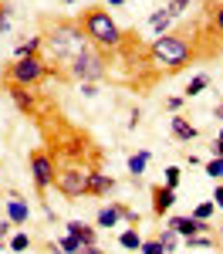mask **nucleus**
<instances>
[{
  "instance_id": "obj_1",
  "label": "nucleus",
  "mask_w": 223,
  "mask_h": 254,
  "mask_svg": "<svg viewBox=\"0 0 223 254\" xmlns=\"http://www.w3.org/2000/svg\"><path fill=\"white\" fill-rule=\"evenodd\" d=\"M41 44H47V51H51V58L58 61V64H68V61L78 55L81 48H88V38H85V31H81L78 17H44L41 20Z\"/></svg>"
},
{
  "instance_id": "obj_2",
  "label": "nucleus",
  "mask_w": 223,
  "mask_h": 254,
  "mask_svg": "<svg viewBox=\"0 0 223 254\" xmlns=\"http://www.w3.org/2000/svg\"><path fill=\"white\" fill-rule=\"evenodd\" d=\"M78 24H81V31H85V38H88V44H95V48L108 51V55H112V51L122 44V38H125V31L115 24V17H112L101 3L85 7V10L78 14Z\"/></svg>"
},
{
  "instance_id": "obj_3",
  "label": "nucleus",
  "mask_w": 223,
  "mask_h": 254,
  "mask_svg": "<svg viewBox=\"0 0 223 254\" xmlns=\"http://www.w3.org/2000/svg\"><path fill=\"white\" fill-rule=\"evenodd\" d=\"M47 75H58V78H68L58 64H47L41 55H27V58H14L3 71V85H24V88H34L38 81H44Z\"/></svg>"
},
{
  "instance_id": "obj_4",
  "label": "nucleus",
  "mask_w": 223,
  "mask_h": 254,
  "mask_svg": "<svg viewBox=\"0 0 223 254\" xmlns=\"http://www.w3.org/2000/svg\"><path fill=\"white\" fill-rule=\"evenodd\" d=\"M108 64H112V55L95 48V44H88L68 61V78L81 81V85H95V81L108 78Z\"/></svg>"
},
{
  "instance_id": "obj_5",
  "label": "nucleus",
  "mask_w": 223,
  "mask_h": 254,
  "mask_svg": "<svg viewBox=\"0 0 223 254\" xmlns=\"http://www.w3.org/2000/svg\"><path fill=\"white\" fill-rule=\"evenodd\" d=\"M88 166H78V163H58L54 166V190L68 200H81L88 196Z\"/></svg>"
},
{
  "instance_id": "obj_6",
  "label": "nucleus",
  "mask_w": 223,
  "mask_h": 254,
  "mask_svg": "<svg viewBox=\"0 0 223 254\" xmlns=\"http://www.w3.org/2000/svg\"><path fill=\"white\" fill-rule=\"evenodd\" d=\"M27 166H31V180H34L38 196H44L47 187H54V159H51V153L47 149H31Z\"/></svg>"
},
{
  "instance_id": "obj_7",
  "label": "nucleus",
  "mask_w": 223,
  "mask_h": 254,
  "mask_svg": "<svg viewBox=\"0 0 223 254\" xmlns=\"http://www.w3.org/2000/svg\"><path fill=\"white\" fill-rule=\"evenodd\" d=\"M169 227H173L179 237H196V234H206V231H210V224H206V220H196L193 214L189 217H173Z\"/></svg>"
},
{
  "instance_id": "obj_8",
  "label": "nucleus",
  "mask_w": 223,
  "mask_h": 254,
  "mask_svg": "<svg viewBox=\"0 0 223 254\" xmlns=\"http://www.w3.org/2000/svg\"><path fill=\"white\" fill-rule=\"evenodd\" d=\"M149 193H152V214H156V217H162V214L173 210V203H176V190H169V187L156 183Z\"/></svg>"
},
{
  "instance_id": "obj_9",
  "label": "nucleus",
  "mask_w": 223,
  "mask_h": 254,
  "mask_svg": "<svg viewBox=\"0 0 223 254\" xmlns=\"http://www.w3.org/2000/svg\"><path fill=\"white\" fill-rule=\"evenodd\" d=\"M7 92H10V98H14V102H17L20 112L38 116V98H34V92H31V88H24V85H7Z\"/></svg>"
},
{
  "instance_id": "obj_10",
  "label": "nucleus",
  "mask_w": 223,
  "mask_h": 254,
  "mask_svg": "<svg viewBox=\"0 0 223 254\" xmlns=\"http://www.w3.org/2000/svg\"><path fill=\"white\" fill-rule=\"evenodd\" d=\"M112 190H115V180L108 173H101V170L88 173V196H108Z\"/></svg>"
},
{
  "instance_id": "obj_11",
  "label": "nucleus",
  "mask_w": 223,
  "mask_h": 254,
  "mask_svg": "<svg viewBox=\"0 0 223 254\" xmlns=\"http://www.w3.org/2000/svg\"><path fill=\"white\" fill-rule=\"evenodd\" d=\"M68 234L75 237L81 248H95L98 244V231L88 227V224H81V220H68Z\"/></svg>"
},
{
  "instance_id": "obj_12",
  "label": "nucleus",
  "mask_w": 223,
  "mask_h": 254,
  "mask_svg": "<svg viewBox=\"0 0 223 254\" xmlns=\"http://www.w3.org/2000/svg\"><path fill=\"white\" fill-rule=\"evenodd\" d=\"M7 220H10L14 227H24V224L31 220V207H27L24 200H17V196L7 200Z\"/></svg>"
},
{
  "instance_id": "obj_13",
  "label": "nucleus",
  "mask_w": 223,
  "mask_h": 254,
  "mask_svg": "<svg viewBox=\"0 0 223 254\" xmlns=\"http://www.w3.org/2000/svg\"><path fill=\"white\" fill-rule=\"evenodd\" d=\"M173 136L179 139V142H193L200 132H196V126H193L186 116H173Z\"/></svg>"
},
{
  "instance_id": "obj_14",
  "label": "nucleus",
  "mask_w": 223,
  "mask_h": 254,
  "mask_svg": "<svg viewBox=\"0 0 223 254\" xmlns=\"http://www.w3.org/2000/svg\"><path fill=\"white\" fill-rule=\"evenodd\" d=\"M122 217H119V203H112V207H101L98 210V217H95V224L98 227H115Z\"/></svg>"
},
{
  "instance_id": "obj_15",
  "label": "nucleus",
  "mask_w": 223,
  "mask_h": 254,
  "mask_svg": "<svg viewBox=\"0 0 223 254\" xmlns=\"http://www.w3.org/2000/svg\"><path fill=\"white\" fill-rule=\"evenodd\" d=\"M119 244L125 248V251H139V248H142L139 227H129V231H122V234H119Z\"/></svg>"
},
{
  "instance_id": "obj_16",
  "label": "nucleus",
  "mask_w": 223,
  "mask_h": 254,
  "mask_svg": "<svg viewBox=\"0 0 223 254\" xmlns=\"http://www.w3.org/2000/svg\"><path fill=\"white\" fill-rule=\"evenodd\" d=\"M145 163H149V153H145V149L135 153V156H129V173H132V180H139V176L145 173Z\"/></svg>"
},
{
  "instance_id": "obj_17",
  "label": "nucleus",
  "mask_w": 223,
  "mask_h": 254,
  "mask_svg": "<svg viewBox=\"0 0 223 254\" xmlns=\"http://www.w3.org/2000/svg\"><path fill=\"white\" fill-rule=\"evenodd\" d=\"M149 24H152V31H156V34H166V31H169V24H173V17H169V14H166V7H162V10H156V14L149 17Z\"/></svg>"
},
{
  "instance_id": "obj_18",
  "label": "nucleus",
  "mask_w": 223,
  "mask_h": 254,
  "mask_svg": "<svg viewBox=\"0 0 223 254\" xmlns=\"http://www.w3.org/2000/svg\"><path fill=\"white\" fill-rule=\"evenodd\" d=\"M210 85V75H193L189 78V85H186V92H182V98H193V95H200L203 88Z\"/></svg>"
},
{
  "instance_id": "obj_19",
  "label": "nucleus",
  "mask_w": 223,
  "mask_h": 254,
  "mask_svg": "<svg viewBox=\"0 0 223 254\" xmlns=\"http://www.w3.org/2000/svg\"><path fill=\"white\" fill-rule=\"evenodd\" d=\"M176 241H179V234H176L173 227H162V231H159V244L166 248V254L176 251Z\"/></svg>"
},
{
  "instance_id": "obj_20",
  "label": "nucleus",
  "mask_w": 223,
  "mask_h": 254,
  "mask_svg": "<svg viewBox=\"0 0 223 254\" xmlns=\"http://www.w3.org/2000/svg\"><path fill=\"white\" fill-rule=\"evenodd\" d=\"M38 51H41V34H38V38H31V41H20V44H17V58L38 55Z\"/></svg>"
},
{
  "instance_id": "obj_21",
  "label": "nucleus",
  "mask_w": 223,
  "mask_h": 254,
  "mask_svg": "<svg viewBox=\"0 0 223 254\" xmlns=\"http://www.w3.org/2000/svg\"><path fill=\"white\" fill-rule=\"evenodd\" d=\"M213 214H217V203H213V200H206V203H200V207L193 210V217H196V220H206V224H210Z\"/></svg>"
},
{
  "instance_id": "obj_22",
  "label": "nucleus",
  "mask_w": 223,
  "mask_h": 254,
  "mask_svg": "<svg viewBox=\"0 0 223 254\" xmlns=\"http://www.w3.org/2000/svg\"><path fill=\"white\" fill-rule=\"evenodd\" d=\"M58 251H61V254H78V251H81V244H78V241H75L71 234H64V237L58 241Z\"/></svg>"
},
{
  "instance_id": "obj_23",
  "label": "nucleus",
  "mask_w": 223,
  "mask_h": 254,
  "mask_svg": "<svg viewBox=\"0 0 223 254\" xmlns=\"http://www.w3.org/2000/svg\"><path fill=\"white\" fill-rule=\"evenodd\" d=\"M189 3H193V0H169V3H166V14H169V17H179L182 10H189Z\"/></svg>"
},
{
  "instance_id": "obj_24",
  "label": "nucleus",
  "mask_w": 223,
  "mask_h": 254,
  "mask_svg": "<svg viewBox=\"0 0 223 254\" xmlns=\"http://www.w3.org/2000/svg\"><path fill=\"white\" fill-rule=\"evenodd\" d=\"M203 170H206V176H210V180H223V159H210Z\"/></svg>"
},
{
  "instance_id": "obj_25",
  "label": "nucleus",
  "mask_w": 223,
  "mask_h": 254,
  "mask_svg": "<svg viewBox=\"0 0 223 254\" xmlns=\"http://www.w3.org/2000/svg\"><path fill=\"white\" fill-rule=\"evenodd\" d=\"M27 248H31V237H27V234H14V237H10V251H14V254L27 251Z\"/></svg>"
},
{
  "instance_id": "obj_26",
  "label": "nucleus",
  "mask_w": 223,
  "mask_h": 254,
  "mask_svg": "<svg viewBox=\"0 0 223 254\" xmlns=\"http://www.w3.org/2000/svg\"><path fill=\"white\" fill-rule=\"evenodd\" d=\"M179 176H182V170H179V166H169V170H166V183H162V187L176 190V187H179Z\"/></svg>"
},
{
  "instance_id": "obj_27",
  "label": "nucleus",
  "mask_w": 223,
  "mask_h": 254,
  "mask_svg": "<svg viewBox=\"0 0 223 254\" xmlns=\"http://www.w3.org/2000/svg\"><path fill=\"white\" fill-rule=\"evenodd\" d=\"M142 254H166V248L159 244V237H152V241H142Z\"/></svg>"
},
{
  "instance_id": "obj_28",
  "label": "nucleus",
  "mask_w": 223,
  "mask_h": 254,
  "mask_svg": "<svg viewBox=\"0 0 223 254\" xmlns=\"http://www.w3.org/2000/svg\"><path fill=\"white\" fill-rule=\"evenodd\" d=\"M217 241L213 237H203V234H196V237H186V248H213Z\"/></svg>"
},
{
  "instance_id": "obj_29",
  "label": "nucleus",
  "mask_w": 223,
  "mask_h": 254,
  "mask_svg": "<svg viewBox=\"0 0 223 254\" xmlns=\"http://www.w3.org/2000/svg\"><path fill=\"white\" fill-rule=\"evenodd\" d=\"M119 217H122V220H129L132 227H139V214H135L132 207H125V203H119Z\"/></svg>"
},
{
  "instance_id": "obj_30",
  "label": "nucleus",
  "mask_w": 223,
  "mask_h": 254,
  "mask_svg": "<svg viewBox=\"0 0 223 254\" xmlns=\"http://www.w3.org/2000/svg\"><path fill=\"white\" fill-rule=\"evenodd\" d=\"M7 27H10V7H7V3L0 0V34H3Z\"/></svg>"
},
{
  "instance_id": "obj_31",
  "label": "nucleus",
  "mask_w": 223,
  "mask_h": 254,
  "mask_svg": "<svg viewBox=\"0 0 223 254\" xmlns=\"http://www.w3.org/2000/svg\"><path fill=\"white\" fill-rule=\"evenodd\" d=\"M166 109H169V112H179V109H182V98H176V95L166 98Z\"/></svg>"
},
{
  "instance_id": "obj_32",
  "label": "nucleus",
  "mask_w": 223,
  "mask_h": 254,
  "mask_svg": "<svg viewBox=\"0 0 223 254\" xmlns=\"http://www.w3.org/2000/svg\"><path fill=\"white\" fill-rule=\"evenodd\" d=\"M213 203L223 210V183H217V190H213Z\"/></svg>"
},
{
  "instance_id": "obj_33",
  "label": "nucleus",
  "mask_w": 223,
  "mask_h": 254,
  "mask_svg": "<svg viewBox=\"0 0 223 254\" xmlns=\"http://www.w3.org/2000/svg\"><path fill=\"white\" fill-rule=\"evenodd\" d=\"M210 149H213V159H223V142H220V139H213Z\"/></svg>"
},
{
  "instance_id": "obj_34",
  "label": "nucleus",
  "mask_w": 223,
  "mask_h": 254,
  "mask_svg": "<svg viewBox=\"0 0 223 254\" xmlns=\"http://www.w3.org/2000/svg\"><path fill=\"white\" fill-rule=\"evenodd\" d=\"M10 227H14V224H10V220H0V241H3V237L10 234Z\"/></svg>"
},
{
  "instance_id": "obj_35",
  "label": "nucleus",
  "mask_w": 223,
  "mask_h": 254,
  "mask_svg": "<svg viewBox=\"0 0 223 254\" xmlns=\"http://www.w3.org/2000/svg\"><path fill=\"white\" fill-rule=\"evenodd\" d=\"M78 254H101V251H98V244H95V248H81Z\"/></svg>"
},
{
  "instance_id": "obj_36",
  "label": "nucleus",
  "mask_w": 223,
  "mask_h": 254,
  "mask_svg": "<svg viewBox=\"0 0 223 254\" xmlns=\"http://www.w3.org/2000/svg\"><path fill=\"white\" fill-rule=\"evenodd\" d=\"M213 116H217V119H220V122H223V102H220V105H217V109H213Z\"/></svg>"
},
{
  "instance_id": "obj_37",
  "label": "nucleus",
  "mask_w": 223,
  "mask_h": 254,
  "mask_svg": "<svg viewBox=\"0 0 223 254\" xmlns=\"http://www.w3.org/2000/svg\"><path fill=\"white\" fill-rule=\"evenodd\" d=\"M105 3H112V7H122V3H129V0H105Z\"/></svg>"
},
{
  "instance_id": "obj_38",
  "label": "nucleus",
  "mask_w": 223,
  "mask_h": 254,
  "mask_svg": "<svg viewBox=\"0 0 223 254\" xmlns=\"http://www.w3.org/2000/svg\"><path fill=\"white\" fill-rule=\"evenodd\" d=\"M217 139H220V142H223V129H220V136H217Z\"/></svg>"
},
{
  "instance_id": "obj_39",
  "label": "nucleus",
  "mask_w": 223,
  "mask_h": 254,
  "mask_svg": "<svg viewBox=\"0 0 223 254\" xmlns=\"http://www.w3.org/2000/svg\"><path fill=\"white\" fill-rule=\"evenodd\" d=\"M61 3H75V0H61Z\"/></svg>"
},
{
  "instance_id": "obj_40",
  "label": "nucleus",
  "mask_w": 223,
  "mask_h": 254,
  "mask_svg": "<svg viewBox=\"0 0 223 254\" xmlns=\"http://www.w3.org/2000/svg\"><path fill=\"white\" fill-rule=\"evenodd\" d=\"M0 251H3V241H0Z\"/></svg>"
},
{
  "instance_id": "obj_41",
  "label": "nucleus",
  "mask_w": 223,
  "mask_h": 254,
  "mask_svg": "<svg viewBox=\"0 0 223 254\" xmlns=\"http://www.w3.org/2000/svg\"><path fill=\"white\" fill-rule=\"evenodd\" d=\"M220 237H223V231H220Z\"/></svg>"
}]
</instances>
